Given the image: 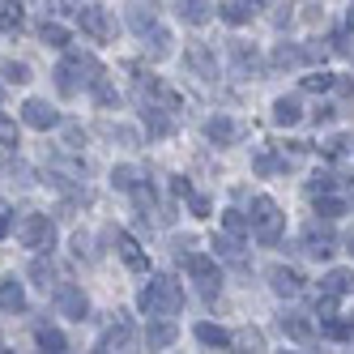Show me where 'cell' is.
Returning <instances> with one entry per match:
<instances>
[{
    "label": "cell",
    "mask_w": 354,
    "mask_h": 354,
    "mask_svg": "<svg viewBox=\"0 0 354 354\" xmlns=\"http://www.w3.org/2000/svg\"><path fill=\"white\" fill-rule=\"evenodd\" d=\"M346 149H350V141H346V137H328V141H324V154H333V158H337V154H346Z\"/></svg>",
    "instance_id": "46"
},
{
    "label": "cell",
    "mask_w": 354,
    "mask_h": 354,
    "mask_svg": "<svg viewBox=\"0 0 354 354\" xmlns=\"http://www.w3.org/2000/svg\"><path fill=\"white\" fill-rule=\"evenodd\" d=\"M299 115H303V103H299L295 94H286V98H277V103H273V124H282V129L299 124Z\"/></svg>",
    "instance_id": "18"
},
{
    "label": "cell",
    "mask_w": 354,
    "mask_h": 354,
    "mask_svg": "<svg viewBox=\"0 0 354 354\" xmlns=\"http://www.w3.org/2000/svg\"><path fill=\"white\" fill-rule=\"evenodd\" d=\"M0 82H9V86H26V82H30V64L5 60V64H0Z\"/></svg>",
    "instance_id": "25"
},
{
    "label": "cell",
    "mask_w": 354,
    "mask_h": 354,
    "mask_svg": "<svg viewBox=\"0 0 354 354\" xmlns=\"http://www.w3.org/2000/svg\"><path fill=\"white\" fill-rule=\"evenodd\" d=\"M111 184H115L120 192H133V188L141 184V180H137V167H115V171H111Z\"/></svg>",
    "instance_id": "35"
},
{
    "label": "cell",
    "mask_w": 354,
    "mask_h": 354,
    "mask_svg": "<svg viewBox=\"0 0 354 354\" xmlns=\"http://www.w3.org/2000/svg\"><path fill=\"white\" fill-rule=\"evenodd\" d=\"M73 257H82V261H94V252H90V235H73Z\"/></svg>",
    "instance_id": "45"
},
{
    "label": "cell",
    "mask_w": 354,
    "mask_h": 354,
    "mask_svg": "<svg viewBox=\"0 0 354 354\" xmlns=\"http://www.w3.org/2000/svg\"><path fill=\"white\" fill-rule=\"evenodd\" d=\"M145 52H149V56H154V60H162V56H171V35H167V30L158 26L154 35H149V39H145Z\"/></svg>",
    "instance_id": "31"
},
{
    "label": "cell",
    "mask_w": 354,
    "mask_h": 354,
    "mask_svg": "<svg viewBox=\"0 0 354 354\" xmlns=\"http://www.w3.org/2000/svg\"><path fill=\"white\" fill-rule=\"evenodd\" d=\"M171 188H175V192H180V196H188V192H192V184L184 180V175H175V184H171Z\"/></svg>",
    "instance_id": "49"
},
{
    "label": "cell",
    "mask_w": 354,
    "mask_h": 354,
    "mask_svg": "<svg viewBox=\"0 0 354 354\" xmlns=\"http://www.w3.org/2000/svg\"><path fill=\"white\" fill-rule=\"evenodd\" d=\"M129 26L149 39V30H158V17H154V9H149V5H133L129 9Z\"/></svg>",
    "instance_id": "23"
},
{
    "label": "cell",
    "mask_w": 354,
    "mask_h": 354,
    "mask_svg": "<svg viewBox=\"0 0 354 354\" xmlns=\"http://www.w3.org/2000/svg\"><path fill=\"white\" fill-rule=\"evenodd\" d=\"M295 64H303V47H295V43H277L273 68H295Z\"/></svg>",
    "instance_id": "26"
},
{
    "label": "cell",
    "mask_w": 354,
    "mask_h": 354,
    "mask_svg": "<svg viewBox=\"0 0 354 354\" xmlns=\"http://www.w3.org/2000/svg\"><path fill=\"white\" fill-rule=\"evenodd\" d=\"M209 209H214L209 196H192V214H196V218H209Z\"/></svg>",
    "instance_id": "47"
},
{
    "label": "cell",
    "mask_w": 354,
    "mask_h": 354,
    "mask_svg": "<svg viewBox=\"0 0 354 354\" xmlns=\"http://www.w3.org/2000/svg\"><path fill=\"white\" fill-rule=\"evenodd\" d=\"M133 205H137L141 218H149V209H154V188H149V184H137V188H133Z\"/></svg>",
    "instance_id": "36"
},
{
    "label": "cell",
    "mask_w": 354,
    "mask_h": 354,
    "mask_svg": "<svg viewBox=\"0 0 354 354\" xmlns=\"http://www.w3.org/2000/svg\"><path fill=\"white\" fill-rule=\"evenodd\" d=\"M107 137H111V141H124V145H141L137 129H124V124H120V129H107Z\"/></svg>",
    "instance_id": "44"
},
{
    "label": "cell",
    "mask_w": 354,
    "mask_h": 354,
    "mask_svg": "<svg viewBox=\"0 0 354 354\" xmlns=\"http://www.w3.org/2000/svg\"><path fill=\"white\" fill-rule=\"evenodd\" d=\"M180 17L188 21V26H205V21L214 17V5H201V0H192V5H180Z\"/></svg>",
    "instance_id": "27"
},
{
    "label": "cell",
    "mask_w": 354,
    "mask_h": 354,
    "mask_svg": "<svg viewBox=\"0 0 354 354\" xmlns=\"http://www.w3.org/2000/svg\"><path fill=\"white\" fill-rule=\"evenodd\" d=\"M226 56H231V64H235L239 77H252V73H261V56H257V47H248L243 39H231V43H226Z\"/></svg>",
    "instance_id": "9"
},
{
    "label": "cell",
    "mask_w": 354,
    "mask_h": 354,
    "mask_svg": "<svg viewBox=\"0 0 354 354\" xmlns=\"http://www.w3.org/2000/svg\"><path fill=\"white\" fill-rule=\"evenodd\" d=\"M196 342L209 346V350H226V346H231V333H226V328H218V324H209V320H201V324H196Z\"/></svg>",
    "instance_id": "20"
},
{
    "label": "cell",
    "mask_w": 354,
    "mask_h": 354,
    "mask_svg": "<svg viewBox=\"0 0 354 354\" xmlns=\"http://www.w3.org/2000/svg\"><path fill=\"white\" fill-rule=\"evenodd\" d=\"M0 312H26V290L13 273L0 277Z\"/></svg>",
    "instance_id": "14"
},
{
    "label": "cell",
    "mask_w": 354,
    "mask_h": 354,
    "mask_svg": "<svg viewBox=\"0 0 354 354\" xmlns=\"http://www.w3.org/2000/svg\"><path fill=\"white\" fill-rule=\"evenodd\" d=\"M214 248H218V257H226L231 265H243V248H239V239H231V235H218V239H214Z\"/></svg>",
    "instance_id": "30"
},
{
    "label": "cell",
    "mask_w": 354,
    "mask_h": 354,
    "mask_svg": "<svg viewBox=\"0 0 354 354\" xmlns=\"http://www.w3.org/2000/svg\"><path fill=\"white\" fill-rule=\"evenodd\" d=\"M328 188H333V175H328V171H320L316 180L308 184V192H312V196H328Z\"/></svg>",
    "instance_id": "43"
},
{
    "label": "cell",
    "mask_w": 354,
    "mask_h": 354,
    "mask_svg": "<svg viewBox=\"0 0 354 354\" xmlns=\"http://www.w3.org/2000/svg\"><path fill=\"white\" fill-rule=\"evenodd\" d=\"M282 167H290V162L286 158H273V154H257V162H252L257 175H273V171H282Z\"/></svg>",
    "instance_id": "38"
},
{
    "label": "cell",
    "mask_w": 354,
    "mask_h": 354,
    "mask_svg": "<svg viewBox=\"0 0 354 354\" xmlns=\"http://www.w3.org/2000/svg\"><path fill=\"white\" fill-rule=\"evenodd\" d=\"M30 282H35V286H43V290H47V286L56 290V269H52V261L35 257V261H30Z\"/></svg>",
    "instance_id": "24"
},
{
    "label": "cell",
    "mask_w": 354,
    "mask_h": 354,
    "mask_svg": "<svg viewBox=\"0 0 354 354\" xmlns=\"http://www.w3.org/2000/svg\"><path fill=\"white\" fill-rule=\"evenodd\" d=\"M77 26H82L90 39H98V43L115 39V21H111V13H107L103 5H82V9H77Z\"/></svg>",
    "instance_id": "6"
},
{
    "label": "cell",
    "mask_w": 354,
    "mask_h": 354,
    "mask_svg": "<svg viewBox=\"0 0 354 354\" xmlns=\"http://www.w3.org/2000/svg\"><path fill=\"white\" fill-rule=\"evenodd\" d=\"M21 124L47 133V129H56V124H60V111L47 103V98H26V103H21Z\"/></svg>",
    "instance_id": "8"
},
{
    "label": "cell",
    "mask_w": 354,
    "mask_h": 354,
    "mask_svg": "<svg viewBox=\"0 0 354 354\" xmlns=\"http://www.w3.org/2000/svg\"><path fill=\"white\" fill-rule=\"evenodd\" d=\"M145 342H149V350H167L175 342V324L171 320H154V324L145 328Z\"/></svg>",
    "instance_id": "22"
},
{
    "label": "cell",
    "mask_w": 354,
    "mask_h": 354,
    "mask_svg": "<svg viewBox=\"0 0 354 354\" xmlns=\"http://www.w3.org/2000/svg\"><path fill=\"white\" fill-rule=\"evenodd\" d=\"M231 346H235V354H265V333L261 328H239Z\"/></svg>",
    "instance_id": "19"
},
{
    "label": "cell",
    "mask_w": 354,
    "mask_h": 354,
    "mask_svg": "<svg viewBox=\"0 0 354 354\" xmlns=\"http://www.w3.org/2000/svg\"><path fill=\"white\" fill-rule=\"evenodd\" d=\"M52 77H56V90H60L64 98H73V94H77V82H73V68H68L64 60L56 64V73H52Z\"/></svg>",
    "instance_id": "34"
},
{
    "label": "cell",
    "mask_w": 354,
    "mask_h": 354,
    "mask_svg": "<svg viewBox=\"0 0 354 354\" xmlns=\"http://www.w3.org/2000/svg\"><path fill=\"white\" fill-rule=\"evenodd\" d=\"M346 248H350V252H354V231H346Z\"/></svg>",
    "instance_id": "50"
},
{
    "label": "cell",
    "mask_w": 354,
    "mask_h": 354,
    "mask_svg": "<svg viewBox=\"0 0 354 354\" xmlns=\"http://www.w3.org/2000/svg\"><path fill=\"white\" fill-rule=\"evenodd\" d=\"M0 145H5L9 154H13V149L21 145V129H17V124H13L9 115H0Z\"/></svg>",
    "instance_id": "33"
},
{
    "label": "cell",
    "mask_w": 354,
    "mask_h": 354,
    "mask_svg": "<svg viewBox=\"0 0 354 354\" xmlns=\"http://www.w3.org/2000/svg\"><path fill=\"white\" fill-rule=\"evenodd\" d=\"M282 354H295V350H282Z\"/></svg>",
    "instance_id": "51"
},
{
    "label": "cell",
    "mask_w": 354,
    "mask_h": 354,
    "mask_svg": "<svg viewBox=\"0 0 354 354\" xmlns=\"http://www.w3.org/2000/svg\"><path fill=\"white\" fill-rule=\"evenodd\" d=\"M90 94H94V103H98V107H107V111H111V107H120V90H115V86H111L107 77L98 82V86H94Z\"/></svg>",
    "instance_id": "29"
},
{
    "label": "cell",
    "mask_w": 354,
    "mask_h": 354,
    "mask_svg": "<svg viewBox=\"0 0 354 354\" xmlns=\"http://www.w3.org/2000/svg\"><path fill=\"white\" fill-rule=\"evenodd\" d=\"M39 346H43V354H64V337L52 324H39Z\"/></svg>",
    "instance_id": "32"
},
{
    "label": "cell",
    "mask_w": 354,
    "mask_h": 354,
    "mask_svg": "<svg viewBox=\"0 0 354 354\" xmlns=\"http://www.w3.org/2000/svg\"><path fill=\"white\" fill-rule=\"evenodd\" d=\"M39 39H43L47 47H60V52L68 47V30H64V26H56V21H43V26H39Z\"/></svg>",
    "instance_id": "28"
},
{
    "label": "cell",
    "mask_w": 354,
    "mask_h": 354,
    "mask_svg": "<svg viewBox=\"0 0 354 354\" xmlns=\"http://www.w3.org/2000/svg\"><path fill=\"white\" fill-rule=\"evenodd\" d=\"M17 239L26 243V248H35V252H52L56 248V226H52V218H47V214H21Z\"/></svg>",
    "instance_id": "3"
},
{
    "label": "cell",
    "mask_w": 354,
    "mask_h": 354,
    "mask_svg": "<svg viewBox=\"0 0 354 354\" xmlns=\"http://www.w3.org/2000/svg\"><path fill=\"white\" fill-rule=\"evenodd\" d=\"M218 17H222V21H231V26H243V21L257 17V5H248V0H231V5H222V9H218Z\"/></svg>",
    "instance_id": "21"
},
{
    "label": "cell",
    "mask_w": 354,
    "mask_h": 354,
    "mask_svg": "<svg viewBox=\"0 0 354 354\" xmlns=\"http://www.w3.org/2000/svg\"><path fill=\"white\" fill-rule=\"evenodd\" d=\"M141 120H145V129H149V141H162V137H171V133H175V120H171L162 107H145V111H141Z\"/></svg>",
    "instance_id": "16"
},
{
    "label": "cell",
    "mask_w": 354,
    "mask_h": 354,
    "mask_svg": "<svg viewBox=\"0 0 354 354\" xmlns=\"http://www.w3.org/2000/svg\"><path fill=\"white\" fill-rule=\"evenodd\" d=\"M222 226H226V235H231V239H239V235L248 231V218H243L239 209H226V214H222Z\"/></svg>",
    "instance_id": "37"
},
{
    "label": "cell",
    "mask_w": 354,
    "mask_h": 354,
    "mask_svg": "<svg viewBox=\"0 0 354 354\" xmlns=\"http://www.w3.org/2000/svg\"><path fill=\"white\" fill-rule=\"evenodd\" d=\"M13 231V214H9V205H5V201H0V239H5Z\"/></svg>",
    "instance_id": "48"
},
{
    "label": "cell",
    "mask_w": 354,
    "mask_h": 354,
    "mask_svg": "<svg viewBox=\"0 0 354 354\" xmlns=\"http://www.w3.org/2000/svg\"><path fill=\"white\" fill-rule=\"evenodd\" d=\"M342 209H346V201H337V196H324L320 205H316V214H320V218H337Z\"/></svg>",
    "instance_id": "41"
},
{
    "label": "cell",
    "mask_w": 354,
    "mask_h": 354,
    "mask_svg": "<svg viewBox=\"0 0 354 354\" xmlns=\"http://www.w3.org/2000/svg\"><path fill=\"white\" fill-rule=\"evenodd\" d=\"M269 286H273V295L295 299V295L303 290V277H299L295 269H286V265H273V269H269Z\"/></svg>",
    "instance_id": "12"
},
{
    "label": "cell",
    "mask_w": 354,
    "mask_h": 354,
    "mask_svg": "<svg viewBox=\"0 0 354 354\" xmlns=\"http://www.w3.org/2000/svg\"><path fill=\"white\" fill-rule=\"evenodd\" d=\"M184 60H188V68L196 73V77H214V52H209V47L205 43H188L184 47Z\"/></svg>",
    "instance_id": "13"
},
{
    "label": "cell",
    "mask_w": 354,
    "mask_h": 354,
    "mask_svg": "<svg viewBox=\"0 0 354 354\" xmlns=\"http://www.w3.org/2000/svg\"><path fill=\"white\" fill-rule=\"evenodd\" d=\"M277 328H282V333H286L290 342H303V346H308V342L316 337V328H312V320L303 316V312H282V316H277Z\"/></svg>",
    "instance_id": "10"
},
{
    "label": "cell",
    "mask_w": 354,
    "mask_h": 354,
    "mask_svg": "<svg viewBox=\"0 0 354 354\" xmlns=\"http://www.w3.org/2000/svg\"><path fill=\"white\" fill-rule=\"evenodd\" d=\"M137 308L149 320H171L184 308V286L175 277H149V286H141V295H137Z\"/></svg>",
    "instance_id": "1"
},
{
    "label": "cell",
    "mask_w": 354,
    "mask_h": 354,
    "mask_svg": "<svg viewBox=\"0 0 354 354\" xmlns=\"http://www.w3.org/2000/svg\"><path fill=\"white\" fill-rule=\"evenodd\" d=\"M333 248H337V239H333V231H328V226H320V222H308V226H303V252H308L312 261L333 257Z\"/></svg>",
    "instance_id": "7"
},
{
    "label": "cell",
    "mask_w": 354,
    "mask_h": 354,
    "mask_svg": "<svg viewBox=\"0 0 354 354\" xmlns=\"http://www.w3.org/2000/svg\"><path fill=\"white\" fill-rule=\"evenodd\" d=\"M0 98H5V94H0Z\"/></svg>",
    "instance_id": "52"
},
{
    "label": "cell",
    "mask_w": 354,
    "mask_h": 354,
    "mask_svg": "<svg viewBox=\"0 0 354 354\" xmlns=\"http://www.w3.org/2000/svg\"><path fill=\"white\" fill-rule=\"evenodd\" d=\"M82 145H86V129H77V124H68V129H64V149H73V154H77Z\"/></svg>",
    "instance_id": "40"
},
{
    "label": "cell",
    "mask_w": 354,
    "mask_h": 354,
    "mask_svg": "<svg viewBox=\"0 0 354 354\" xmlns=\"http://www.w3.org/2000/svg\"><path fill=\"white\" fill-rule=\"evenodd\" d=\"M21 26V5H5V9H0V30H17Z\"/></svg>",
    "instance_id": "39"
},
{
    "label": "cell",
    "mask_w": 354,
    "mask_h": 354,
    "mask_svg": "<svg viewBox=\"0 0 354 354\" xmlns=\"http://www.w3.org/2000/svg\"><path fill=\"white\" fill-rule=\"evenodd\" d=\"M308 90H316V94H324V90H333V73H312L308 82H303Z\"/></svg>",
    "instance_id": "42"
},
{
    "label": "cell",
    "mask_w": 354,
    "mask_h": 354,
    "mask_svg": "<svg viewBox=\"0 0 354 354\" xmlns=\"http://www.w3.org/2000/svg\"><path fill=\"white\" fill-rule=\"evenodd\" d=\"M282 226H286V214L277 209L273 196H257L252 201V235L261 243H277L282 239Z\"/></svg>",
    "instance_id": "2"
},
{
    "label": "cell",
    "mask_w": 354,
    "mask_h": 354,
    "mask_svg": "<svg viewBox=\"0 0 354 354\" xmlns=\"http://www.w3.org/2000/svg\"><path fill=\"white\" fill-rule=\"evenodd\" d=\"M115 243H120V261L129 265V269H149V261H145V252H141V243L133 239V235H115Z\"/></svg>",
    "instance_id": "17"
},
{
    "label": "cell",
    "mask_w": 354,
    "mask_h": 354,
    "mask_svg": "<svg viewBox=\"0 0 354 354\" xmlns=\"http://www.w3.org/2000/svg\"><path fill=\"white\" fill-rule=\"evenodd\" d=\"M320 295L337 299V295H354V269H328L324 282H320Z\"/></svg>",
    "instance_id": "15"
},
{
    "label": "cell",
    "mask_w": 354,
    "mask_h": 354,
    "mask_svg": "<svg viewBox=\"0 0 354 354\" xmlns=\"http://www.w3.org/2000/svg\"><path fill=\"white\" fill-rule=\"evenodd\" d=\"M52 303H56V316H64V320H86V316H90V299H86V290L73 286V282H56Z\"/></svg>",
    "instance_id": "4"
},
{
    "label": "cell",
    "mask_w": 354,
    "mask_h": 354,
    "mask_svg": "<svg viewBox=\"0 0 354 354\" xmlns=\"http://www.w3.org/2000/svg\"><path fill=\"white\" fill-rule=\"evenodd\" d=\"M205 137H209L214 145H235V141H239V124H235L231 115H209V120H205Z\"/></svg>",
    "instance_id": "11"
},
{
    "label": "cell",
    "mask_w": 354,
    "mask_h": 354,
    "mask_svg": "<svg viewBox=\"0 0 354 354\" xmlns=\"http://www.w3.org/2000/svg\"><path fill=\"white\" fill-rule=\"evenodd\" d=\"M184 269L192 273V282L201 286V295H205V299H214V295H218L222 273H218V261H214V257H205V252H192V257L184 261Z\"/></svg>",
    "instance_id": "5"
}]
</instances>
